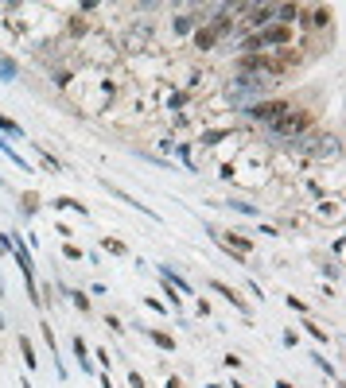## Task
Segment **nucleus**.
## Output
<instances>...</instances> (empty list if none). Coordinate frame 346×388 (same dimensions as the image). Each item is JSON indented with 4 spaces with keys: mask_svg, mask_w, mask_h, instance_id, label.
Returning <instances> with one entry per match:
<instances>
[{
    "mask_svg": "<svg viewBox=\"0 0 346 388\" xmlns=\"http://www.w3.org/2000/svg\"><path fill=\"white\" fill-rule=\"evenodd\" d=\"M273 78H257V74H234L226 82V101L234 105V113H245L249 105H257L273 94Z\"/></svg>",
    "mask_w": 346,
    "mask_h": 388,
    "instance_id": "obj_1",
    "label": "nucleus"
},
{
    "mask_svg": "<svg viewBox=\"0 0 346 388\" xmlns=\"http://www.w3.org/2000/svg\"><path fill=\"white\" fill-rule=\"evenodd\" d=\"M288 148L307 155V159H335V155L343 152V140H338V132H315V128H307V132L296 136Z\"/></svg>",
    "mask_w": 346,
    "mask_h": 388,
    "instance_id": "obj_2",
    "label": "nucleus"
},
{
    "mask_svg": "<svg viewBox=\"0 0 346 388\" xmlns=\"http://www.w3.org/2000/svg\"><path fill=\"white\" fill-rule=\"evenodd\" d=\"M311 125H315V109H296V105H292L280 121H273V125L265 128V136H268V140H288V144H292V140L304 136Z\"/></svg>",
    "mask_w": 346,
    "mask_h": 388,
    "instance_id": "obj_3",
    "label": "nucleus"
},
{
    "mask_svg": "<svg viewBox=\"0 0 346 388\" xmlns=\"http://www.w3.org/2000/svg\"><path fill=\"white\" fill-rule=\"evenodd\" d=\"M288 109H292V101H288V97H265V101H257V105H249L245 113V121H253V125H273V121H280V116L288 113Z\"/></svg>",
    "mask_w": 346,
    "mask_h": 388,
    "instance_id": "obj_4",
    "label": "nucleus"
},
{
    "mask_svg": "<svg viewBox=\"0 0 346 388\" xmlns=\"http://www.w3.org/2000/svg\"><path fill=\"white\" fill-rule=\"evenodd\" d=\"M261 39H265V51H288L292 43H296V28H284V24H268V28L261 31Z\"/></svg>",
    "mask_w": 346,
    "mask_h": 388,
    "instance_id": "obj_5",
    "label": "nucleus"
},
{
    "mask_svg": "<svg viewBox=\"0 0 346 388\" xmlns=\"http://www.w3.org/2000/svg\"><path fill=\"white\" fill-rule=\"evenodd\" d=\"M121 47L125 51H148L152 47V28L148 24H132V31L121 39Z\"/></svg>",
    "mask_w": 346,
    "mask_h": 388,
    "instance_id": "obj_6",
    "label": "nucleus"
},
{
    "mask_svg": "<svg viewBox=\"0 0 346 388\" xmlns=\"http://www.w3.org/2000/svg\"><path fill=\"white\" fill-rule=\"evenodd\" d=\"M210 288H214L218 295H222V299L230 303V307L238 310V315H253V310H249V303L238 295V288H230V283H222V280H210Z\"/></svg>",
    "mask_w": 346,
    "mask_h": 388,
    "instance_id": "obj_7",
    "label": "nucleus"
},
{
    "mask_svg": "<svg viewBox=\"0 0 346 388\" xmlns=\"http://www.w3.org/2000/svg\"><path fill=\"white\" fill-rule=\"evenodd\" d=\"M300 24H307V28H315V31L331 28V8H327V4H315V8H304V19H300Z\"/></svg>",
    "mask_w": 346,
    "mask_h": 388,
    "instance_id": "obj_8",
    "label": "nucleus"
},
{
    "mask_svg": "<svg viewBox=\"0 0 346 388\" xmlns=\"http://www.w3.org/2000/svg\"><path fill=\"white\" fill-rule=\"evenodd\" d=\"M234 51H238V55H268L261 31H249L245 39H238V43H234Z\"/></svg>",
    "mask_w": 346,
    "mask_h": 388,
    "instance_id": "obj_9",
    "label": "nucleus"
},
{
    "mask_svg": "<svg viewBox=\"0 0 346 388\" xmlns=\"http://www.w3.org/2000/svg\"><path fill=\"white\" fill-rule=\"evenodd\" d=\"M191 47H195V51H202V55L218 47V35L210 31V24H202V28H198L195 35H191Z\"/></svg>",
    "mask_w": 346,
    "mask_h": 388,
    "instance_id": "obj_10",
    "label": "nucleus"
},
{
    "mask_svg": "<svg viewBox=\"0 0 346 388\" xmlns=\"http://www.w3.org/2000/svg\"><path fill=\"white\" fill-rule=\"evenodd\" d=\"M140 334H144V338H148V342H152V346H156V349H164V353H171V349H175V338H171V334H164V330L140 326Z\"/></svg>",
    "mask_w": 346,
    "mask_h": 388,
    "instance_id": "obj_11",
    "label": "nucleus"
},
{
    "mask_svg": "<svg viewBox=\"0 0 346 388\" xmlns=\"http://www.w3.org/2000/svg\"><path fill=\"white\" fill-rule=\"evenodd\" d=\"M70 349H74V358H78V365L86 369V373H94V361H89V346L74 334V342H70Z\"/></svg>",
    "mask_w": 346,
    "mask_h": 388,
    "instance_id": "obj_12",
    "label": "nucleus"
},
{
    "mask_svg": "<svg viewBox=\"0 0 346 388\" xmlns=\"http://www.w3.org/2000/svg\"><path fill=\"white\" fill-rule=\"evenodd\" d=\"M226 136H234V128H210V132H202V136H198V144L214 148V144H222Z\"/></svg>",
    "mask_w": 346,
    "mask_h": 388,
    "instance_id": "obj_13",
    "label": "nucleus"
},
{
    "mask_svg": "<svg viewBox=\"0 0 346 388\" xmlns=\"http://www.w3.org/2000/svg\"><path fill=\"white\" fill-rule=\"evenodd\" d=\"M35 155H40L43 171H51V175H59V171H62V164H59V159H55V155L47 152V148H35Z\"/></svg>",
    "mask_w": 346,
    "mask_h": 388,
    "instance_id": "obj_14",
    "label": "nucleus"
},
{
    "mask_svg": "<svg viewBox=\"0 0 346 388\" xmlns=\"http://www.w3.org/2000/svg\"><path fill=\"white\" fill-rule=\"evenodd\" d=\"M16 342H20V353H24V365H28V369H40V358H35V349H31V342H28V338H24V334H20V338H16Z\"/></svg>",
    "mask_w": 346,
    "mask_h": 388,
    "instance_id": "obj_15",
    "label": "nucleus"
},
{
    "mask_svg": "<svg viewBox=\"0 0 346 388\" xmlns=\"http://www.w3.org/2000/svg\"><path fill=\"white\" fill-rule=\"evenodd\" d=\"M101 249H105V252H113V256H125V252H129V245H125V241H117V237H101Z\"/></svg>",
    "mask_w": 346,
    "mask_h": 388,
    "instance_id": "obj_16",
    "label": "nucleus"
},
{
    "mask_svg": "<svg viewBox=\"0 0 346 388\" xmlns=\"http://www.w3.org/2000/svg\"><path fill=\"white\" fill-rule=\"evenodd\" d=\"M67 35L70 39H82V35H86V19H82V16H70L67 19Z\"/></svg>",
    "mask_w": 346,
    "mask_h": 388,
    "instance_id": "obj_17",
    "label": "nucleus"
},
{
    "mask_svg": "<svg viewBox=\"0 0 346 388\" xmlns=\"http://www.w3.org/2000/svg\"><path fill=\"white\" fill-rule=\"evenodd\" d=\"M51 206H55V210H78V213H89L86 202H78V198H55Z\"/></svg>",
    "mask_w": 346,
    "mask_h": 388,
    "instance_id": "obj_18",
    "label": "nucleus"
},
{
    "mask_svg": "<svg viewBox=\"0 0 346 388\" xmlns=\"http://www.w3.org/2000/svg\"><path fill=\"white\" fill-rule=\"evenodd\" d=\"M62 256H67V261H86V252H82L74 241H62Z\"/></svg>",
    "mask_w": 346,
    "mask_h": 388,
    "instance_id": "obj_19",
    "label": "nucleus"
},
{
    "mask_svg": "<svg viewBox=\"0 0 346 388\" xmlns=\"http://www.w3.org/2000/svg\"><path fill=\"white\" fill-rule=\"evenodd\" d=\"M20 210H24V218H31V213L40 210V194H24V206H20Z\"/></svg>",
    "mask_w": 346,
    "mask_h": 388,
    "instance_id": "obj_20",
    "label": "nucleus"
},
{
    "mask_svg": "<svg viewBox=\"0 0 346 388\" xmlns=\"http://www.w3.org/2000/svg\"><path fill=\"white\" fill-rule=\"evenodd\" d=\"M230 206V210H238V213H245V218H257V206H253V202H226Z\"/></svg>",
    "mask_w": 346,
    "mask_h": 388,
    "instance_id": "obj_21",
    "label": "nucleus"
},
{
    "mask_svg": "<svg viewBox=\"0 0 346 388\" xmlns=\"http://www.w3.org/2000/svg\"><path fill=\"white\" fill-rule=\"evenodd\" d=\"M70 303H74L82 315H89V295H82V291H70Z\"/></svg>",
    "mask_w": 346,
    "mask_h": 388,
    "instance_id": "obj_22",
    "label": "nucleus"
},
{
    "mask_svg": "<svg viewBox=\"0 0 346 388\" xmlns=\"http://www.w3.org/2000/svg\"><path fill=\"white\" fill-rule=\"evenodd\" d=\"M70 78H74L70 70H55V74H51V82H55L59 89H67V86H70Z\"/></svg>",
    "mask_w": 346,
    "mask_h": 388,
    "instance_id": "obj_23",
    "label": "nucleus"
},
{
    "mask_svg": "<svg viewBox=\"0 0 346 388\" xmlns=\"http://www.w3.org/2000/svg\"><path fill=\"white\" fill-rule=\"evenodd\" d=\"M304 326H307V334H311V338H315V342H323V346H327V330L319 326V322H304Z\"/></svg>",
    "mask_w": 346,
    "mask_h": 388,
    "instance_id": "obj_24",
    "label": "nucleus"
},
{
    "mask_svg": "<svg viewBox=\"0 0 346 388\" xmlns=\"http://www.w3.org/2000/svg\"><path fill=\"white\" fill-rule=\"evenodd\" d=\"M144 307H148V310H156V315H168V303L152 299V295H144Z\"/></svg>",
    "mask_w": 346,
    "mask_h": 388,
    "instance_id": "obj_25",
    "label": "nucleus"
},
{
    "mask_svg": "<svg viewBox=\"0 0 346 388\" xmlns=\"http://www.w3.org/2000/svg\"><path fill=\"white\" fill-rule=\"evenodd\" d=\"M12 74H16V62H8V58H0V78H4V82H12Z\"/></svg>",
    "mask_w": 346,
    "mask_h": 388,
    "instance_id": "obj_26",
    "label": "nucleus"
},
{
    "mask_svg": "<svg viewBox=\"0 0 346 388\" xmlns=\"http://www.w3.org/2000/svg\"><path fill=\"white\" fill-rule=\"evenodd\" d=\"M0 132H16V136H24V128L16 125V121H8V116H0Z\"/></svg>",
    "mask_w": 346,
    "mask_h": 388,
    "instance_id": "obj_27",
    "label": "nucleus"
},
{
    "mask_svg": "<svg viewBox=\"0 0 346 388\" xmlns=\"http://www.w3.org/2000/svg\"><path fill=\"white\" fill-rule=\"evenodd\" d=\"M129 388H148V380H144V373H137V369H132V373H129Z\"/></svg>",
    "mask_w": 346,
    "mask_h": 388,
    "instance_id": "obj_28",
    "label": "nucleus"
},
{
    "mask_svg": "<svg viewBox=\"0 0 346 388\" xmlns=\"http://www.w3.org/2000/svg\"><path fill=\"white\" fill-rule=\"evenodd\" d=\"M105 326L113 330V334H121V330H125V322H121L117 315H105Z\"/></svg>",
    "mask_w": 346,
    "mask_h": 388,
    "instance_id": "obj_29",
    "label": "nucleus"
},
{
    "mask_svg": "<svg viewBox=\"0 0 346 388\" xmlns=\"http://www.w3.org/2000/svg\"><path fill=\"white\" fill-rule=\"evenodd\" d=\"M222 365H226V369H241V358H238V353H226V358H222Z\"/></svg>",
    "mask_w": 346,
    "mask_h": 388,
    "instance_id": "obj_30",
    "label": "nucleus"
},
{
    "mask_svg": "<svg viewBox=\"0 0 346 388\" xmlns=\"http://www.w3.org/2000/svg\"><path fill=\"white\" fill-rule=\"evenodd\" d=\"M0 256H12V241H8V233H0Z\"/></svg>",
    "mask_w": 346,
    "mask_h": 388,
    "instance_id": "obj_31",
    "label": "nucleus"
},
{
    "mask_svg": "<svg viewBox=\"0 0 346 388\" xmlns=\"http://www.w3.org/2000/svg\"><path fill=\"white\" fill-rule=\"evenodd\" d=\"M288 307H292V310H300V315H304V310H307V303H304V299H296V295H288Z\"/></svg>",
    "mask_w": 346,
    "mask_h": 388,
    "instance_id": "obj_32",
    "label": "nucleus"
},
{
    "mask_svg": "<svg viewBox=\"0 0 346 388\" xmlns=\"http://www.w3.org/2000/svg\"><path fill=\"white\" fill-rule=\"evenodd\" d=\"M315 365L327 369V377H335V369H331V361H327V358H315ZM335 380H338V377H335Z\"/></svg>",
    "mask_w": 346,
    "mask_h": 388,
    "instance_id": "obj_33",
    "label": "nucleus"
},
{
    "mask_svg": "<svg viewBox=\"0 0 346 388\" xmlns=\"http://www.w3.org/2000/svg\"><path fill=\"white\" fill-rule=\"evenodd\" d=\"M164 388H183V377H168V380H164Z\"/></svg>",
    "mask_w": 346,
    "mask_h": 388,
    "instance_id": "obj_34",
    "label": "nucleus"
},
{
    "mask_svg": "<svg viewBox=\"0 0 346 388\" xmlns=\"http://www.w3.org/2000/svg\"><path fill=\"white\" fill-rule=\"evenodd\" d=\"M230 388H249V385H241V380H234V385H230Z\"/></svg>",
    "mask_w": 346,
    "mask_h": 388,
    "instance_id": "obj_35",
    "label": "nucleus"
},
{
    "mask_svg": "<svg viewBox=\"0 0 346 388\" xmlns=\"http://www.w3.org/2000/svg\"><path fill=\"white\" fill-rule=\"evenodd\" d=\"M20 388H31V385H28V380H20Z\"/></svg>",
    "mask_w": 346,
    "mask_h": 388,
    "instance_id": "obj_36",
    "label": "nucleus"
},
{
    "mask_svg": "<svg viewBox=\"0 0 346 388\" xmlns=\"http://www.w3.org/2000/svg\"><path fill=\"white\" fill-rule=\"evenodd\" d=\"M207 388H222V385H207Z\"/></svg>",
    "mask_w": 346,
    "mask_h": 388,
    "instance_id": "obj_37",
    "label": "nucleus"
},
{
    "mask_svg": "<svg viewBox=\"0 0 346 388\" xmlns=\"http://www.w3.org/2000/svg\"><path fill=\"white\" fill-rule=\"evenodd\" d=\"M0 291H4V283H0Z\"/></svg>",
    "mask_w": 346,
    "mask_h": 388,
    "instance_id": "obj_38",
    "label": "nucleus"
}]
</instances>
